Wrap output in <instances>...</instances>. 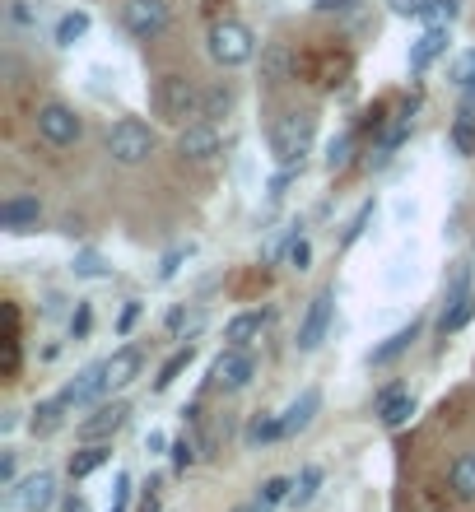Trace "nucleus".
Wrapping results in <instances>:
<instances>
[{"label":"nucleus","mask_w":475,"mask_h":512,"mask_svg":"<svg viewBox=\"0 0 475 512\" xmlns=\"http://www.w3.org/2000/svg\"><path fill=\"white\" fill-rule=\"evenodd\" d=\"M201 84L191 80V75H177V70H168V75H159V80L150 84V108L159 122L168 126H191V122H201Z\"/></svg>","instance_id":"nucleus-1"},{"label":"nucleus","mask_w":475,"mask_h":512,"mask_svg":"<svg viewBox=\"0 0 475 512\" xmlns=\"http://www.w3.org/2000/svg\"><path fill=\"white\" fill-rule=\"evenodd\" d=\"M313 135H317V112L308 108H294V112H280L271 122V154L280 168H294L303 163V154L313 149Z\"/></svg>","instance_id":"nucleus-2"},{"label":"nucleus","mask_w":475,"mask_h":512,"mask_svg":"<svg viewBox=\"0 0 475 512\" xmlns=\"http://www.w3.org/2000/svg\"><path fill=\"white\" fill-rule=\"evenodd\" d=\"M205 52H210L215 66L233 70V66H247V61L257 56V38H252V28H247L243 19H219V24H210V33H205Z\"/></svg>","instance_id":"nucleus-3"},{"label":"nucleus","mask_w":475,"mask_h":512,"mask_svg":"<svg viewBox=\"0 0 475 512\" xmlns=\"http://www.w3.org/2000/svg\"><path fill=\"white\" fill-rule=\"evenodd\" d=\"M108 154L112 163H122V168H140V163L154 154V131L136 117H122V122L108 131Z\"/></svg>","instance_id":"nucleus-4"},{"label":"nucleus","mask_w":475,"mask_h":512,"mask_svg":"<svg viewBox=\"0 0 475 512\" xmlns=\"http://www.w3.org/2000/svg\"><path fill=\"white\" fill-rule=\"evenodd\" d=\"M52 503H56V475L52 471H33L28 480L5 489V508L10 512H47Z\"/></svg>","instance_id":"nucleus-5"},{"label":"nucleus","mask_w":475,"mask_h":512,"mask_svg":"<svg viewBox=\"0 0 475 512\" xmlns=\"http://www.w3.org/2000/svg\"><path fill=\"white\" fill-rule=\"evenodd\" d=\"M252 378H257V359H252V350H233V345H224V354H219L215 368H210V387L247 391Z\"/></svg>","instance_id":"nucleus-6"},{"label":"nucleus","mask_w":475,"mask_h":512,"mask_svg":"<svg viewBox=\"0 0 475 512\" xmlns=\"http://www.w3.org/2000/svg\"><path fill=\"white\" fill-rule=\"evenodd\" d=\"M331 312H336V289H317L313 298H308V308H303V322H299V345L303 354H313L317 345L326 340V326H331Z\"/></svg>","instance_id":"nucleus-7"},{"label":"nucleus","mask_w":475,"mask_h":512,"mask_svg":"<svg viewBox=\"0 0 475 512\" xmlns=\"http://www.w3.org/2000/svg\"><path fill=\"white\" fill-rule=\"evenodd\" d=\"M122 28L140 42L159 38L168 28V0H122Z\"/></svg>","instance_id":"nucleus-8"},{"label":"nucleus","mask_w":475,"mask_h":512,"mask_svg":"<svg viewBox=\"0 0 475 512\" xmlns=\"http://www.w3.org/2000/svg\"><path fill=\"white\" fill-rule=\"evenodd\" d=\"M224 149V131H219V122H191L177 131V154L187 163H210Z\"/></svg>","instance_id":"nucleus-9"},{"label":"nucleus","mask_w":475,"mask_h":512,"mask_svg":"<svg viewBox=\"0 0 475 512\" xmlns=\"http://www.w3.org/2000/svg\"><path fill=\"white\" fill-rule=\"evenodd\" d=\"M80 117L66 108V103H42L38 108V135L47 140V145H56V149H66V145H75L80 140Z\"/></svg>","instance_id":"nucleus-10"},{"label":"nucleus","mask_w":475,"mask_h":512,"mask_svg":"<svg viewBox=\"0 0 475 512\" xmlns=\"http://www.w3.org/2000/svg\"><path fill=\"white\" fill-rule=\"evenodd\" d=\"M126 419H131V405L126 401H108V405H98L94 415L80 424V438L84 443H108L112 433H122L126 429Z\"/></svg>","instance_id":"nucleus-11"},{"label":"nucleus","mask_w":475,"mask_h":512,"mask_svg":"<svg viewBox=\"0 0 475 512\" xmlns=\"http://www.w3.org/2000/svg\"><path fill=\"white\" fill-rule=\"evenodd\" d=\"M108 391H112V387H108V373H103V364H94V368H84L80 378H75L66 391H61V401H66L70 410H84V405L103 401Z\"/></svg>","instance_id":"nucleus-12"},{"label":"nucleus","mask_w":475,"mask_h":512,"mask_svg":"<svg viewBox=\"0 0 475 512\" xmlns=\"http://www.w3.org/2000/svg\"><path fill=\"white\" fill-rule=\"evenodd\" d=\"M42 224V201L38 196H10L0 205V229L5 233H33Z\"/></svg>","instance_id":"nucleus-13"},{"label":"nucleus","mask_w":475,"mask_h":512,"mask_svg":"<svg viewBox=\"0 0 475 512\" xmlns=\"http://www.w3.org/2000/svg\"><path fill=\"white\" fill-rule=\"evenodd\" d=\"M378 415H382V429H406L415 419V396L401 382H392L387 391H378Z\"/></svg>","instance_id":"nucleus-14"},{"label":"nucleus","mask_w":475,"mask_h":512,"mask_svg":"<svg viewBox=\"0 0 475 512\" xmlns=\"http://www.w3.org/2000/svg\"><path fill=\"white\" fill-rule=\"evenodd\" d=\"M266 326H271V312H261V308L238 312V317L224 326V340H229L233 350H252V345L266 336Z\"/></svg>","instance_id":"nucleus-15"},{"label":"nucleus","mask_w":475,"mask_h":512,"mask_svg":"<svg viewBox=\"0 0 475 512\" xmlns=\"http://www.w3.org/2000/svg\"><path fill=\"white\" fill-rule=\"evenodd\" d=\"M317 410H322V391H317V387H303L299 396H294V401L280 410V419H285V438H299V433L317 419Z\"/></svg>","instance_id":"nucleus-16"},{"label":"nucleus","mask_w":475,"mask_h":512,"mask_svg":"<svg viewBox=\"0 0 475 512\" xmlns=\"http://www.w3.org/2000/svg\"><path fill=\"white\" fill-rule=\"evenodd\" d=\"M140 364H145V354L136 350V345H126V350H117L112 359H103V373H108V387L122 391L131 387V382L140 378Z\"/></svg>","instance_id":"nucleus-17"},{"label":"nucleus","mask_w":475,"mask_h":512,"mask_svg":"<svg viewBox=\"0 0 475 512\" xmlns=\"http://www.w3.org/2000/svg\"><path fill=\"white\" fill-rule=\"evenodd\" d=\"M448 42H452L448 28H434V24H429L420 33V42H410V70H429L438 56L448 52Z\"/></svg>","instance_id":"nucleus-18"},{"label":"nucleus","mask_w":475,"mask_h":512,"mask_svg":"<svg viewBox=\"0 0 475 512\" xmlns=\"http://www.w3.org/2000/svg\"><path fill=\"white\" fill-rule=\"evenodd\" d=\"M66 410H70V405L61 401V396L38 401V405H33V415H28V433H33V438H52V433H61V429H66Z\"/></svg>","instance_id":"nucleus-19"},{"label":"nucleus","mask_w":475,"mask_h":512,"mask_svg":"<svg viewBox=\"0 0 475 512\" xmlns=\"http://www.w3.org/2000/svg\"><path fill=\"white\" fill-rule=\"evenodd\" d=\"M475 317V289H466V294H457V298H443V317H438V336L448 340V336H457L466 322Z\"/></svg>","instance_id":"nucleus-20"},{"label":"nucleus","mask_w":475,"mask_h":512,"mask_svg":"<svg viewBox=\"0 0 475 512\" xmlns=\"http://www.w3.org/2000/svg\"><path fill=\"white\" fill-rule=\"evenodd\" d=\"M415 340H420V322L401 326V331H392V336L382 340L378 350L368 354V364H373V368H387V364H396V359H401V354H406L410 345H415Z\"/></svg>","instance_id":"nucleus-21"},{"label":"nucleus","mask_w":475,"mask_h":512,"mask_svg":"<svg viewBox=\"0 0 475 512\" xmlns=\"http://www.w3.org/2000/svg\"><path fill=\"white\" fill-rule=\"evenodd\" d=\"M108 457H112V447L108 443H84L80 452H75V457H70V480H89V475L94 471H103V466H108Z\"/></svg>","instance_id":"nucleus-22"},{"label":"nucleus","mask_w":475,"mask_h":512,"mask_svg":"<svg viewBox=\"0 0 475 512\" xmlns=\"http://www.w3.org/2000/svg\"><path fill=\"white\" fill-rule=\"evenodd\" d=\"M289 494H294V480H285V475H271V480H261L257 499H252V512H275L280 503H289Z\"/></svg>","instance_id":"nucleus-23"},{"label":"nucleus","mask_w":475,"mask_h":512,"mask_svg":"<svg viewBox=\"0 0 475 512\" xmlns=\"http://www.w3.org/2000/svg\"><path fill=\"white\" fill-rule=\"evenodd\" d=\"M448 485L457 499H475V452H462V457L448 466Z\"/></svg>","instance_id":"nucleus-24"},{"label":"nucleus","mask_w":475,"mask_h":512,"mask_svg":"<svg viewBox=\"0 0 475 512\" xmlns=\"http://www.w3.org/2000/svg\"><path fill=\"white\" fill-rule=\"evenodd\" d=\"M233 89L229 84H215V89H205L201 94V122H224V117H229L233 112Z\"/></svg>","instance_id":"nucleus-25"},{"label":"nucleus","mask_w":475,"mask_h":512,"mask_svg":"<svg viewBox=\"0 0 475 512\" xmlns=\"http://www.w3.org/2000/svg\"><path fill=\"white\" fill-rule=\"evenodd\" d=\"M285 75H289V47L285 42H266V52H261V80L285 84Z\"/></svg>","instance_id":"nucleus-26"},{"label":"nucleus","mask_w":475,"mask_h":512,"mask_svg":"<svg viewBox=\"0 0 475 512\" xmlns=\"http://www.w3.org/2000/svg\"><path fill=\"white\" fill-rule=\"evenodd\" d=\"M275 438H285V419L280 415H257L252 424H247V447L275 443Z\"/></svg>","instance_id":"nucleus-27"},{"label":"nucleus","mask_w":475,"mask_h":512,"mask_svg":"<svg viewBox=\"0 0 475 512\" xmlns=\"http://www.w3.org/2000/svg\"><path fill=\"white\" fill-rule=\"evenodd\" d=\"M322 489V466H303V475L294 480V494H289V508H308Z\"/></svg>","instance_id":"nucleus-28"},{"label":"nucleus","mask_w":475,"mask_h":512,"mask_svg":"<svg viewBox=\"0 0 475 512\" xmlns=\"http://www.w3.org/2000/svg\"><path fill=\"white\" fill-rule=\"evenodd\" d=\"M84 33H89V14H84V10L61 14V24H56V47H75Z\"/></svg>","instance_id":"nucleus-29"},{"label":"nucleus","mask_w":475,"mask_h":512,"mask_svg":"<svg viewBox=\"0 0 475 512\" xmlns=\"http://www.w3.org/2000/svg\"><path fill=\"white\" fill-rule=\"evenodd\" d=\"M471 275H475V266L466 261V256H457V261L448 266V275H443V298L466 294V289H471Z\"/></svg>","instance_id":"nucleus-30"},{"label":"nucleus","mask_w":475,"mask_h":512,"mask_svg":"<svg viewBox=\"0 0 475 512\" xmlns=\"http://www.w3.org/2000/svg\"><path fill=\"white\" fill-rule=\"evenodd\" d=\"M191 354H196V350H191V345H182V350H177V354H173V359H168V364H163V368H159V378H154V391H168V387H173V382H177V378H182V373H187V364H191Z\"/></svg>","instance_id":"nucleus-31"},{"label":"nucleus","mask_w":475,"mask_h":512,"mask_svg":"<svg viewBox=\"0 0 475 512\" xmlns=\"http://www.w3.org/2000/svg\"><path fill=\"white\" fill-rule=\"evenodd\" d=\"M196 461H201V438H196V433H182V438L173 443V466L177 471H187V466H196Z\"/></svg>","instance_id":"nucleus-32"},{"label":"nucleus","mask_w":475,"mask_h":512,"mask_svg":"<svg viewBox=\"0 0 475 512\" xmlns=\"http://www.w3.org/2000/svg\"><path fill=\"white\" fill-rule=\"evenodd\" d=\"M448 135H452V149H457V154L475 159V122H471V117H457Z\"/></svg>","instance_id":"nucleus-33"},{"label":"nucleus","mask_w":475,"mask_h":512,"mask_svg":"<svg viewBox=\"0 0 475 512\" xmlns=\"http://www.w3.org/2000/svg\"><path fill=\"white\" fill-rule=\"evenodd\" d=\"M452 84H457V89H462V94L475 103V47L462 56V61H457V66H452Z\"/></svg>","instance_id":"nucleus-34"},{"label":"nucleus","mask_w":475,"mask_h":512,"mask_svg":"<svg viewBox=\"0 0 475 512\" xmlns=\"http://www.w3.org/2000/svg\"><path fill=\"white\" fill-rule=\"evenodd\" d=\"M350 154H354V135H336L331 149H326V168L340 173V168H350Z\"/></svg>","instance_id":"nucleus-35"},{"label":"nucleus","mask_w":475,"mask_h":512,"mask_svg":"<svg viewBox=\"0 0 475 512\" xmlns=\"http://www.w3.org/2000/svg\"><path fill=\"white\" fill-rule=\"evenodd\" d=\"M373 215H378V201H364V205H359V215L350 219V229H345V238H340V243H345V247L359 243V238H364V229H368V219H373Z\"/></svg>","instance_id":"nucleus-36"},{"label":"nucleus","mask_w":475,"mask_h":512,"mask_svg":"<svg viewBox=\"0 0 475 512\" xmlns=\"http://www.w3.org/2000/svg\"><path fill=\"white\" fill-rule=\"evenodd\" d=\"M387 10H392L396 19H429L434 0H387Z\"/></svg>","instance_id":"nucleus-37"},{"label":"nucleus","mask_w":475,"mask_h":512,"mask_svg":"<svg viewBox=\"0 0 475 512\" xmlns=\"http://www.w3.org/2000/svg\"><path fill=\"white\" fill-rule=\"evenodd\" d=\"M308 261H313V243H308L303 233H294V238H289V266L308 270Z\"/></svg>","instance_id":"nucleus-38"},{"label":"nucleus","mask_w":475,"mask_h":512,"mask_svg":"<svg viewBox=\"0 0 475 512\" xmlns=\"http://www.w3.org/2000/svg\"><path fill=\"white\" fill-rule=\"evenodd\" d=\"M457 19V0H434V10H429V24L434 28H448Z\"/></svg>","instance_id":"nucleus-39"},{"label":"nucleus","mask_w":475,"mask_h":512,"mask_svg":"<svg viewBox=\"0 0 475 512\" xmlns=\"http://www.w3.org/2000/svg\"><path fill=\"white\" fill-rule=\"evenodd\" d=\"M187 256H191V243H187V247H173V252L163 256V266H159V280H173V275H177V266H182Z\"/></svg>","instance_id":"nucleus-40"},{"label":"nucleus","mask_w":475,"mask_h":512,"mask_svg":"<svg viewBox=\"0 0 475 512\" xmlns=\"http://www.w3.org/2000/svg\"><path fill=\"white\" fill-rule=\"evenodd\" d=\"M75 275H84V280H98V275H108V270H103V261H98L94 252H84L80 261H75Z\"/></svg>","instance_id":"nucleus-41"},{"label":"nucleus","mask_w":475,"mask_h":512,"mask_svg":"<svg viewBox=\"0 0 475 512\" xmlns=\"http://www.w3.org/2000/svg\"><path fill=\"white\" fill-rule=\"evenodd\" d=\"M131 503V475H117V489H112V508L108 512H126Z\"/></svg>","instance_id":"nucleus-42"},{"label":"nucleus","mask_w":475,"mask_h":512,"mask_svg":"<svg viewBox=\"0 0 475 512\" xmlns=\"http://www.w3.org/2000/svg\"><path fill=\"white\" fill-rule=\"evenodd\" d=\"M364 0H317V14H350L359 10Z\"/></svg>","instance_id":"nucleus-43"},{"label":"nucleus","mask_w":475,"mask_h":512,"mask_svg":"<svg viewBox=\"0 0 475 512\" xmlns=\"http://www.w3.org/2000/svg\"><path fill=\"white\" fill-rule=\"evenodd\" d=\"M70 336H75V340L89 336V303H80V312L70 317Z\"/></svg>","instance_id":"nucleus-44"},{"label":"nucleus","mask_w":475,"mask_h":512,"mask_svg":"<svg viewBox=\"0 0 475 512\" xmlns=\"http://www.w3.org/2000/svg\"><path fill=\"white\" fill-rule=\"evenodd\" d=\"M140 317V303H126V312H122V331H131V322Z\"/></svg>","instance_id":"nucleus-45"},{"label":"nucleus","mask_w":475,"mask_h":512,"mask_svg":"<svg viewBox=\"0 0 475 512\" xmlns=\"http://www.w3.org/2000/svg\"><path fill=\"white\" fill-rule=\"evenodd\" d=\"M66 512H89V503H84L80 494H70V499H66Z\"/></svg>","instance_id":"nucleus-46"},{"label":"nucleus","mask_w":475,"mask_h":512,"mask_svg":"<svg viewBox=\"0 0 475 512\" xmlns=\"http://www.w3.org/2000/svg\"><path fill=\"white\" fill-rule=\"evenodd\" d=\"M233 512H252V503H247V508H233Z\"/></svg>","instance_id":"nucleus-47"}]
</instances>
